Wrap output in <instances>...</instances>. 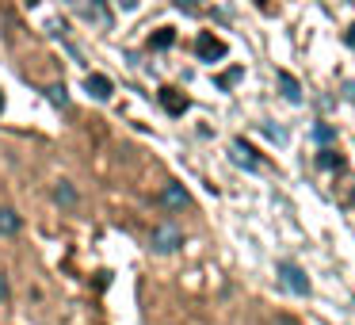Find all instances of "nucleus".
I'll list each match as a JSON object with an SVG mask.
<instances>
[{
  "label": "nucleus",
  "instance_id": "f257e3e1",
  "mask_svg": "<svg viewBox=\"0 0 355 325\" xmlns=\"http://www.w3.org/2000/svg\"><path fill=\"white\" fill-rule=\"evenodd\" d=\"M279 283H283V291L298 294V299H306V294L313 291V283H309V276L298 268V264H291V260H283V264H279Z\"/></svg>",
  "mask_w": 355,
  "mask_h": 325
},
{
  "label": "nucleus",
  "instance_id": "f03ea898",
  "mask_svg": "<svg viewBox=\"0 0 355 325\" xmlns=\"http://www.w3.org/2000/svg\"><path fill=\"white\" fill-rule=\"evenodd\" d=\"M149 245H153L157 253H176V249L184 245V233H180L172 222H161V226H153V238H149Z\"/></svg>",
  "mask_w": 355,
  "mask_h": 325
},
{
  "label": "nucleus",
  "instance_id": "7ed1b4c3",
  "mask_svg": "<svg viewBox=\"0 0 355 325\" xmlns=\"http://www.w3.org/2000/svg\"><path fill=\"white\" fill-rule=\"evenodd\" d=\"M195 54H199V62H222V58L230 54V47H225L218 35L199 31V39H195Z\"/></svg>",
  "mask_w": 355,
  "mask_h": 325
},
{
  "label": "nucleus",
  "instance_id": "20e7f679",
  "mask_svg": "<svg viewBox=\"0 0 355 325\" xmlns=\"http://www.w3.org/2000/svg\"><path fill=\"white\" fill-rule=\"evenodd\" d=\"M161 207L164 210H187L191 207V195H187V188L180 184V180H168V184L161 188Z\"/></svg>",
  "mask_w": 355,
  "mask_h": 325
},
{
  "label": "nucleus",
  "instance_id": "39448f33",
  "mask_svg": "<svg viewBox=\"0 0 355 325\" xmlns=\"http://www.w3.org/2000/svg\"><path fill=\"white\" fill-rule=\"evenodd\" d=\"M230 157H233V161L241 165V169H248V172H256V169H260V165H263L260 157H256V149L248 146L245 138H237V142H233V153H230Z\"/></svg>",
  "mask_w": 355,
  "mask_h": 325
},
{
  "label": "nucleus",
  "instance_id": "423d86ee",
  "mask_svg": "<svg viewBox=\"0 0 355 325\" xmlns=\"http://www.w3.org/2000/svg\"><path fill=\"white\" fill-rule=\"evenodd\" d=\"M85 88L96 96V100H111V96H115V85H111V77H103V73H88Z\"/></svg>",
  "mask_w": 355,
  "mask_h": 325
},
{
  "label": "nucleus",
  "instance_id": "0eeeda50",
  "mask_svg": "<svg viewBox=\"0 0 355 325\" xmlns=\"http://www.w3.org/2000/svg\"><path fill=\"white\" fill-rule=\"evenodd\" d=\"M157 100H161V108L168 111V115H184V111H187V96L176 92V88H161Z\"/></svg>",
  "mask_w": 355,
  "mask_h": 325
},
{
  "label": "nucleus",
  "instance_id": "6e6552de",
  "mask_svg": "<svg viewBox=\"0 0 355 325\" xmlns=\"http://www.w3.org/2000/svg\"><path fill=\"white\" fill-rule=\"evenodd\" d=\"M279 96H283L286 103H302V85H298V77H291V73H279Z\"/></svg>",
  "mask_w": 355,
  "mask_h": 325
},
{
  "label": "nucleus",
  "instance_id": "1a4fd4ad",
  "mask_svg": "<svg viewBox=\"0 0 355 325\" xmlns=\"http://www.w3.org/2000/svg\"><path fill=\"white\" fill-rule=\"evenodd\" d=\"M19 230H24V218H19L12 207H4L0 210V238H16Z\"/></svg>",
  "mask_w": 355,
  "mask_h": 325
},
{
  "label": "nucleus",
  "instance_id": "9d476101",
  "mask_svg": "<svg viewBox=\"0 0 355 325\" xmlns=\"http://www.w3.org/2000/svg\"><path fill=\"white\" fill-rule=\"evenodd\" d=\"M54 203H58V207H65V210H73V207H77V203H80L77 188H73L69 180H62V184L54 188Z\"/></svg>",
  "mask_w": 355,
  "mask_h": 325
},
{
  "label": "nucleus",
  "instance_id": "9b49d317",
  "mask_svg": "<svg viewBox=\"0 0 355 325\" xmlns=\"http://www.w3.org/2000/svg\"><path fill=\"white\" fill-rule=\"evenodd\" d=\"M317 169L321 172H340L344 169V157H340L336 149H321V153H317Z\"/></svg>",
  "mask_w": 355,
  "mask_h": 325
},
{
  "label": "nucleus",
  "instance_id": "f8f14e48",
  "mask_svg": "<svg viewBox=\"0 0 355 325\" xmlns=\"http://www.w3.org/2000/svg\"><path fill=\"white\" fill-rule=\"evenodd\" d=\"M172 42H176V31H172V27H157V31L149 35V50H168Z\"/></svg>",
  "mask_w": 355,
  "mask_h": 325
},
{
  "label": "nucleus",
  "instance_id": "ddd939ff",
  "mask_svg": "<svg viewBox=\"0 0 355 325\" xmlns=\"http://www.w3.org/2000/svg\"><path fill=\"white\" fill-rule=\"evenodd\" d=\"M241 77H245V69H241V65H233L230 73H218V77H214V85H218V88H233Z\"/></svg>",
  "mask_w": 355,
  "mask_h": 325
},
{
  "label": "nucleus",
  "instance_id": "4468645a",
  "mask_svg": "<svg viewBox=\"0 0 355 325\" xmlns=\"http://www.w3.org/2000/svg\"><path fill=\"white\" fill-rule=\"evenodd\" d=\"M46 96H50V103H54V108H69V92H65V85H50Z\"/></svg>",
  "mask_w": 355,
  "mask_h": 325
},
{
  "label": "nucleus",
  "instance_id": "2eb2a0df",
  "mask_svg": "<svg viewBox=\"0 0 355 325\" xmlns=\"http://www.w3.org/2000/svg\"><path fill=\"white\" fill-rule=\"evenodd\" d=\"M313 138H317V142H324V146H329V142L336 138V131H332V126H321V123H317V126H313Z\"/></svg>",
  "mask_w": 355,
  "mask_h": 325
},
{
  "label": "nucleus",
  "instance_id": "dca6fc26",
  "mask_svg": "<svg viewBox=\"0 0 355 325\" xmlns=\"http://www.w3.org/2000/svg\"><path fill=\"white\" fill-rule=\"evenodd\" d=\"M268 325H298V317H291V314H275Z\"/></svg>",
  "mask_w": 355,
  "mask_h": 325
},
{
  "label": "nucleus",
  "instance_id": "f3484780",
  "mask_svg": "<svg viewBox=\"0 0 355 325\" xmlns=\"http://www.w3.org/2000/svg\"><path fill=\"white\" fill-rule=\"evenodd\" d=\"M115 4H119L123 12H134V8H138V0H115Z\"/></svg>",
  "mask_w": 355,
  "mask_h": 325
},
{
  "label": "nucleus",
  "instance_id": "a211bd4d",
  "mask_svg": "<svg viewBox=\"0 0 355 325\" xmlns=\"http://www.w3.org/2000/svg\"><path fill=\"white\" fill-rule=\"evenodd\" d=\"M344 42H347V47H352V50H355V24H352V27H347V31H344Z\"/></svg>",
  "mask_w": 355,
  "mask_h": 325
},
{
  "label": "nucleus",
  "instance_id": "6ab92c4d",
  "mask_svg": "<svg viewBox=\"0 0 355 325\" xmlns=\"http://www.w3.org/2000/svg\"><path fill=\"white\" fill-rule=\"evenodd\" d=\"M8 299V276H0V302Z\"/></svg>",
  "mask_w": 355,
  "mask_h": 325
},
{
  "label": "nucleus",
  "instance_id": "aec40b11",
  "mask_svg": "<svg viewBox=\"0 0 355 325\" xmlns=\"http://www.w3.org/2000/svg\"><path fill=\"white\" fill-rule=\"evenodd\" d=\"M180 8H187V12H195V8H199V0H180Z\"/></svg>",
  "mask_w": 355,
  "mask_h": 325
},
{
  "label": "nucleus",
  "instance_id": "412c9836",
  "mask_svg": "<svg viewBox=\"0 0 355 325\" xmlns=\"http://www.w3.org/2000/svg\"><path fill=\"white\" fill-rule=\"evenodd\" d=\"M352 207H355V184H352Z\"/></svg>",
  "mask_w": 355,
  "mask_h": 325
},
{
  "label": "nucleus",
  "instance_id": "4be33fe9",
  "mask_svg": "<svg viewBox=\"0 0 355 325\" xmlns=\"http://www.w3.org/2000/svg\"><path fill=\"white\" fill-rule=\"evenodd\" d=\"M0 108H4V96H0Z\"/></svg>",
  "mask_w": 355,
  "mask_h": 325
},
{
  "label": "nucleus",
  "instance_id": "5701e85b",
  "mask_svg": "<svg viewBox=\"0 0 355 325\" xmlns=\"http://www.w3.org/2000/svg\"><path fill=\"white\" fill-rule=\"evenodd\" d=\"M27 4H35V0H27Z\"/></svg>",
  "mask_w": 355,
  "mask_h": 325
}]
</instances>
